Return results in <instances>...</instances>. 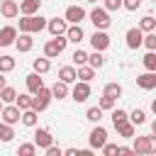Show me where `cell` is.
<instances>
[{"label": "cell", "mask_w": 156, "mask_h": 156, "mask_svg": "<svg viewBox=\"0 0 156 156\" xmlns=\"http://www.w3.org/2000/svg\"><path fill=\"white\" fill-rule=\"evenodd\" d=\"M46 17H41V15H22V20H20V32H29V34H37V32H41V29H46Z\"/></svg>", "instance_id": "1"}, {"label": "cell", "mask_w": 156, "mask_h": 156, "mask_svg": "<svg viewBox=\"0 0 156 156\" xmlns=\"http://www.w3.org/2000/svg\"><path fill=\"white\" fill-rule=\"evenodd\" d=\"M66 44H68L66 34H58V37L49 39V41L44 44V56H46V58H56V56H61V54L66 51Z\"/></svg>", "instance_id": "2"}, {"label": "cell", "mask_w": 156, "mask_h": 156, "mask_svg": "<svg viewBox=\"0 0 156 156\" xmlns=\"http://www.w3.org/2000/svg\"><path fill=\"white\" fill-rule=\"evenodd\" d=\"M54 100V95H51V88H46V85H41L37 93H34V98H32V110H37V112H44L46 107H49V102Z\"/></svg>", "instance_id": "3"}, {"label": "cell", "mask_w": 156, "mask_h": 156, "mask_svg": "<svg viewBox=\"0 0 156 156\" xmlns=\"http://www.w3.org/2000/svg\"><path fill=\"white\" fill-rule=\"evenodd\" d=\"M88 17H90V22L95 24V29H107V27L112 24V20H110V12H107L105 7H93Z\"/></svg>", "instance_id": "4"}, {"label": "cell", "mask_w": 156, "mask_h": 156, "mask_svg": "<svg viewBox=\"0 0 156 156\" xmlns=\"http://www.w3.org/2000/svg\"><path fill=\"white\" fill-rule=\"evenodd\" d=\"M88 141H90V149H102V146H105V141H107V129L98 122V127H93V129H90Z\"/></svg>", "instance_id": "5"}, {"label": "cell", "mask_w": 156, "mask_h": 156, "mask_svg": "<svg viewBox=\"0 0 156 156\" xmlns=\"http://www.w3.org/2000/svg\"><path fill=\"white\" fill-rule=\"evenodd\" d=\"M0 117H2V122H5V124H17V122H20V117H22V110H20L15 102H7V105H2Z\"/></svg>", "instance_id": "6"}, {"label": "cell", "mask_w": 156, "mask_h": 156, "mask_svg": "<svg viewBox=\"0 0 156 156\" xmlns=\"http://www.w3.org/2000/svg\"><path fill=\"white\" fill-rule=\"evenodd\" d=\"M63 17H66V22H68V24H80V22L88 17V12H85L80 5H68Z\"/></svg>", "instance_id": "7"}, {"label": "cell", "mask_w": 156, "mask_h": 156, "mask_svg": "<svg viewBox=\"0 0 156 156\" xmlns=\"http://www.w3.org/2000/svg\"><path fill=\"white\" fill-rule=\"evenodd\" d=\"M90 46H93L95 51H105V49L110 46V34H107L105 29H95L93 37H90Z\"/></svg>", "instance_id": "8"}, {"label": "cell", "mask_w": 156, "mask_h": 156, "mask_svg": "<svg viewBox=\"0 0 156 156\" xmlns=\"http://www.w3.org/2000/svg\"><path fill=\"white\" fill-rule=\"evenodd\" d=\"M71 98H73L76 102H85V100L90 98V83L76 80V85H73V90H71Z\"/></svg>", "instance_id": "9"}, {"label": "cell", "mask_w": 156, "mask_h": 156, "mask_svg": "<svg viewBox=\"0 0 156 156\" xmlns=\"http://www.w3.org/2000/svg\"><path fill=\"white\" fill-rule=\"evenodd\" d=\"M46 29H49L51 37H58V34H66L68 22H66V17H51V20L46 22Z\"/></svg>", "instance_id": "10"}, {"label": "cell", "mask_w": 156, "mask_h": 156, "mask_svg": "<svg viewBox=\"0 0 156 156\" xmlns=\"http://www.w3.org/2000/svg\"><path fill=\"white\" fill-rule=\"evenodd\" d=\"M124 39H127V49H139L141 46V41H144V32L139 29V27H132V29H127V34H124Z\"/></svg>", "instance_id": "11"}, {"label": "cell", "mask_w": 156, "mask_h": 156, "mask_svg": "<svg viewBox=\"0 0 156 156\" xmlns=\"http://www.w3.org/2000/svg\"><path fill=\"white\" fill-rule=\"evenodd\" d=\"M0 15L5 20H15L20 15V2H15V0H0Z\"/></svg>", "instance_id": "12"}, {"label": "cell", "mask_w": 156, "mask_h": 156, "mask_svg": "<svg viewBox=\"0 0 156 156\" xmlns=\"http://www.w3.org/2000/svg\"><path fill=\"white\" fill-rule=\"evenodd\" d=\"M15 46H17V51H22V54L32 51V46H34L32 34H29V32H20V34H17V39H15Z\"/></svg>", "instance_id": "13"}, {"label": "cell", "mask_w": 156, "mask_h": 156, "mask_svg": "<svg viewBox=\"0 0 156 156\" xmlns=\"http://www.w3.org/2000/svg\"><path fill=\"white\" fill-rule=\"evenodd\" d=\"M136 85H139L141 90H151V88H156V71L139 73V76H136Z\"/></svg>", "instance_id": "14"}, {"label": "cell", "mask_w": 156, "mask_h": 156, "mask_svg": "<svg viewBox=\"0 0 156 156\" xmlns=\"http://www.w3.org/2000/svg\"><path fill=\"white\" fill-rule=\"evenodd\" d=\"M17 27H12V24H7V27H2L0 29V46H12L15 44V39H17Z\"/></svg>", "instance_id": "15"}, {"label": "cell", "mask_w": 156, "mask_h": 156, "mask_svg": "<svg viewBox=\"0 0 156 156\" xmlns=\"http://www.w3.org/2000/svg\"><path fill=\"white\" fill-rule=\"evenodd\" d=\"M34 144H37V149H46V146H51V144H54L51 132H49V129H37V132H34Z\"/></svg>", "instance_id": "16"}, {"label": "cell", "mask_w": 156, "mask_h": 156, "mask_svg": "<svg viewBox=\"0 0 156 156\" xmlns=\"http://www.w3.org/2000/svg\"><path fill=\"white\" fill-rule=\"evenodd\" d=\"M66 39H68V41H73V44H80V41L85 39L83 27H80V24H68V29H66Z\"/></svg>", "instance_id": "17"}, {"label": "cell", "mask_w": 156, "mask_h": 156, "mask_svg": "<svg viewBox=\"0 0 156 156\" xmlns=\"http://www.w3.org/2000/svg\"><path fill=\"white\" fill-rule=\"evenodd\" d=\"M24 80H27V93H32V95H34V93L44 85V78H41V73H37V71H32Z\"/></svg>", "instance_id": "18"}, {"label": "cell", "mask_w": 156, "mask_h": 156, "mask_svg": "<svg viewBox=\"0 0 156 156\" xmlns=\"http://www.w3.org/2000/svg\"><path fill=\"white\" fill-rule=\"evenodd\" d=\"M76 78H78V80L90 83V80L95 78V68H93L90 63H83V66H78V68H76Z\"/></svg>", "instance_id": "19"}, {"label": "cell", "mask_w": 156, "mask_h": 156, "mask_svg": "<svg viewBox=\"0 0 156 156\" xmlns=\"http://www.w3.org/2000/svg\"><path fill=\"white\" fill-rule=\"evenodd\" d=\"M41 7V0H22L20 2V15H37Z\"/></svg>", "instance_id": "20"}, {"label": "cell", "mask_w": 156, "mask_h": 156, "mask_svg": "<svg viewBox=\"0 0 156 156\" xmlns=\"http://www.w3.org/2000/svg\"><path fill=\"white\" fill-rule=\"evenodd\" d=\"M58 80H63V83H76L78 78H76V66H61L58 68Z\"/></svg>", "instance_id": "21"}, {"label": "cell", "mask_w": 156, "mask_h": 156, "mask_svg": "<svg viewBox=\"0 0 156 156\" xmlns=\"http://www.w3.org/2000/svg\"><path fill=\"white\" fill-rule=\"evenodd\" d=\"M68 83H63V80H56L54 85H51V95H54V100H63V98H68Z\"/></svg>", "instance_id": "22"}, {"label": "cell", "mask_w": 156, "mask_h": 156, "mask_svg": "<svg viewBox=\"0 0 156 156\" xmlns=\"http://www.w3.org/2000/svg\"><path fill=\"white\" fill-rule=\"evenodd\" d=\"M20 122L24 124V127H37V122H39V112L37 110H22V117H20Z\"/></svg>", "instance_id": "23"}, {"label": "cell", "mask_w": 156, "mask_h": 156, "mask_svg": "<svg viewBox=\"0 0 156 156\" xmlns=\"http://www.w3.org/2000/svg\"><path fill=\"white\" fill-rule=\"evenodd\" d=\"M115 129H117V134H119V136H124V139H134V134H136V124H132L129 119H127V122H122V124H117Z\"/></svg>", "instance_id": "24"}, {"label": "cell", "mask_w": 156, "mask_h": 156, "mask_svg": "<svg viewBox=\"0 0 156 156\" xmlns=\"http://www.w3.org/2000/svg\"><path fill=\"white\" fill-rule=\"evenodd\" d=\"M132 151H134V154H151V151H149V136H134Z\"/></svg>", "instance_id": "25"}, {"label": "cell", "mask_w": 156, "mask_h": 156, "mask_svg": "<svg viewBox=\"0 0 156 156\" xmlns=\"http://www.w3.org/2000/svg\"><path fill=\"white\" fill-rule=\"evenodd\" d=\"M88 63L98 71V68H102L105 66V56H102V51H95L93 49V54H88Z\"/></svg>", "instance_id": "26"}, {"label": "cell", "mask_w": 156, "mask_h": 156, "mask_svg": "<svg viewBox=\"0 0 156 156\" xmlns=\"http://www.w3.org/2000/svg\"><path fill=\"white\" fill-rule=\"evenodd\" d=\"M32 66H34V71H37V73H41V76L51 71V61H49L46 56H41V58H34V63H32Z\"/></svg>", "instance_id": "27"}, {"label": "cell", "mask_w": 156, "mask_h": 156, "mask_svg": "<svg viewBox=\"0 0 156 156\" xmlns=\"http://www.w3.org/2000/svg\"><path fill=\"white\" fill-rule=\"evenodd\" d=\"M15 98H17V90L12 88V85H2L0 88V100L7 105V102H15Z\"/></svg>", "instance_id": "28"}, {"label": "cell", "mask_w": 156, "mask_h": 156, "mask_svg": "<svg viewBox=\"0 0 156 156\" xmlns=\"http://www.w3.org/2000/svg\"><path fill=\"white\" fill-rule=\"evenodd\" d=\"M110 117H112V124L117 127V124H122V122H127V119H129V112H127V110H122V107H112V115H110Z\"/></svg>", "instance_id": "29"}, {"label": "cell", "mask_w": 156, "mask_h": 156, "mask_svg": "<svg viewBox=\"0 0 156 156\" xmlns=\"http://www.w3.org/2000/svg\"><path fill=\"white\" fill-rule=\"evenodd\" d=\"M12 139H15V129H12V124L0 122V141L7 144V141H12Z\"/></svg>", "instance_id": "30"}, {"label": "cell", "mask_w": 156, "mask_h": 156, "mask_svg": "<svg viewBox=\"0 0 156 156\" xmlns=\"http://www.w3.org/2000/svg\"><path fill=\"white\" fill-rule=\"evenodd\" d=\"M139 29H141V32H154V29H156V17L144 15V17L139 20Z\"/></svg>", "instance_id": "31"}, {"label": "cell", "mask_w": 156, "mask_h": 156, "mask_svg": "<svg viewBox=\"0 0 156 156\" xmlns=\"http://www.w3.org/2000/svg\"><path fill=\"white\" fill-rule=\"evenodd\" d=\"M32 98H34L32 93H22V95L15 98V105H17L20 110H29V107H32Z\"/></svg>", "instance_id": "32"}, {"label": "cell", "mask_w": 156, "mask_h": 156, "mask_svg": "<svg viewBox=\"0 0 156 156\" xmlns=\"http://www.w3.org/2000/svg\"><path fill=\"white\" fill-rule=\"evenodd\" d=\"M129 122H132V124H136V127H141V124L146 122V112H144L141 107L132 110V112H129Z\"/></svg>", "instance_id": "33"}, {"label": "cell", "mask_w": 156, "mask_h": 156, "mask_svg": "<svg viewBox=\"0 0 156 156\" xmlns=\"http://www.w3.org/2000/svg\"><path fill=\"white\" fill-rule=\"evenodd\" d=\"M102 95H110V98H115V100H117V98L122 95V85H119V83H107V85H105V90H102Z\"/></svg>", "instance_id": "34"}, {"label": "cell", "mask_w": 156, "mask_h": 156, "mask_svg": "<svg viewBox=\"0 0 156 156\" xmlns=\"http://www.w3.org/2000/svg\"><path fill=\"white\" fill-rule=\"evenodd\" d=\"M0 71H2V73L15 71V58H12V56H7V54H2V56H0Z\"/></svg>", "instance_id": "35"}, {"label": "cell", "mask_w": 156, "mask_h": 156, "mask_svg": "<svg viewBox=\"0 0 156 156\" xmlns=\"http://www.w3.org/2000/svg\"><path fill=\"white\" fill-rule=\"evenodd\" d=\"M85 119H88V122H93V124H98V122L102 119V110H100V107H88Z\"/></svg>", "instance_id": "36"}, {"label": "cell", "mask_w": 156, "mask_h": 156, "mask_svg": "<svg viewBox=\"0 0 156 156\" xmlns=\"http://www.w3.org/2000/svg\"><path fill=\"white\" fill-rule=\"evenodd\" d=\"M71 61H73V66H83V63H88V54L83 49H76L73 56H71Z\"/></svg>", "instance_id": "37"}, {"label": "cell", "mask_w": 156, "mask_h": 156, "mask_svg": "<svg viewBox=\"0 0 156 156\" xmlns=\"http://www.w3.org/2000/svg\"><path fill=\"white\" fill-rule=\"evenodd\" d=\"M141 46H146L149 51H156V34H154V32H144V41H141Z\"/></svg>", "instance_id": "38"}, {"label": "cell", "mask_w": 156, "mask_h": 156, "mask_svg": "<svg viewBox=\"0 0 156 156\" xmlns=\"http://www.w3.org/2000/svg\"><path fill=\"white\" fill-rule=\"evenodd\" d=\"M141 63H144L146 71H156V51H149V54L141 58Z\"/></svg>", "instance_id": "39"}, {"label": "cell", "mask_w": 156, "mask_h": 156, "mask_svg": "<svg viewBox=\"0 0 156 156\" xmlns=\"http://www.w3.org/2000/svg\"><path fill=\"white\" fill-rule=\"evenodd\" d=\"M115 102H117L115 98H110V95H102V98H100V102H98V107L105 112V110H112V107H115Z\"/></svg>", "instance_id": "40"}, {"label": "cell", "mask_w": 156, "mask_h": 156, "mask_svg": "<svg viewBox=\"0 0 156 156\" xmlns=\"http://www.w3.org/2000/svg\"><path fill=\"white\" fill-rule=\"evenodd\" d=\"M17 154H20V156H34V154H37V144H20Z\"/></svg>", "instance_id": "41"}, {"label": "cell", "mask_w": 156, "mask_h": 156, "mask_svg": "<svg viewBox=\"0 0 156 156\" xmlns=\"http://www.w3.org/2000/svg\"><path fill=\"white\" fill-rule=\"evenodd\" d=\"M122 7H124V10H129V12H134V10H139V7H141V0H122Z\"/></svg>", "instance_id": "42"}, {"label": "cell", "mask_w": 156, "mask_h": 156, "mask_svg": "<svg viewBox=\"0 0 156 156\" xmlns=\"http://www.w3.org/2000/svg\"><path fill=\"white\" fill-rule=\"evenodd\" d=\"M117 149H119L117 144H110V141H105V146H102L100 151H102L105 156H115V154H117Z\"/></svg>", "instance_id": "43"}, {"label": "cell", "mask_w": 156, "mask_h": 156, "mask_svg": "<svg viewBox=\"0 0 156 156\" xmlns=\"http://www.w3.org/2000/svg\"><path fill=\"white\" fill-rule=\"evenodd\" d=\"M107 12H115V10H119L122 7V0H105V5H102Z\"/></svg>", "instance_id": "44"}, {"label": "cell", "mask_w": 156, "mask_h": 156, "mask_svg": "<svg viewBox=\"0 0 156 156\" xmlns=\"http://www.w3.org/2000/svg\"><path fill=\"white\" fill-rule=\"evenodd\" d=\"M44 151H46V156H63V149H61V146H54V144L46 146Z\"/></svg>", "instance_id": "45"}, {"label": "cell", "mask_w": 156, "mask_h": 156, "mask_svg": "<svg viewBox=\"0 0 156 156\" xmlns=\"http://www.w3.org/2000/svg\"><path fill=\"white\" fill-rule=\"evenodd\" d=\"M149 151H151V154H156V134H151V136H149Z\"/></svg>", "instance_id": "46"}, {"label": "cell", "mask_w": 156, "mask_h": 156, "mask_svg": "<svg viewBox=\"0 0 156 156\" xmlns=\"http://www.w3.org/2000/svg\"><path fill=\"white\" fill-rule=\"evenodd\" d=\"M63 154H66V156H80L78 149H63Z\"/></svg>", "instance_id": "47"}, {"label": "cell", "mask_w": 156, "mask_h": 156, "mask_svg": "<svg viewBox=\"0 0 156 156\" xmlns=\"http://www.w3.org/2000/svg\"><path fill=\"white\" fill-rule=\"evenodd\" d=\"M117 154H134V151H132V146H119Z\"/></svg>", "instance_id": "48"}, {"label": "cell", "mask_w": 156, "mask_h": 156, "mask_svg": "<svg viewBox=\"0 0 156 156\" xmlns=\"http://www.w3.org/2000/svg\"><path fill=\"white\" fill-rule=\"evenodd\" d=\"M151 112H154V115H156V98H154V100H151Z\"/></svg>", "instance_id": "49"}, {"label": "cell", "mask_w": 156, "mask_h": 156, "mask_svg": "<svg viewBox=\"0 0 156 156\" xmlns=\"http://www.w3.org/2000/svg\"><path fill=\"white\" fill-rule=\"evenodd\" d=\"M2 76H5V73H2V71H0V88H2V85H7V83H5V78H2Z\"/></svg>", "instance_id": "50"}, {"label": "cell", "mask_w": 156, "mask_h": 156, "mask_svg": "<svg viewBox=\"0 0 156 156\" xmlns=\"http://www.w3.org/2000/svg\"><path fill=\"white\" fill-rule=\"evenodd\" d=\"M151 134H156V119L151 122Z\"/></svg>", "instance_id": "51"}, {"label": "cell", "mask_w": 156, "mask_h": 156, "mask_svg": "<svg viewBox=\"0 0 156 156\" xmlns=\"http://www.w3.org/2000/svg\"><path fill=\"white\" fill-rule=\"evenodd\" d=\"M2 105H5V102H2V100H0V112H2Z\"/></svg>", "instance_id": "52"}, {"label": "cell", "mask_w": 156, "mask_h": 156, "mask_svg": "<svg viewBox=\"0 0 156 156\" xmlns=\"http://www.w3.org/2000/svg\"><path fill=\"white\" fill-rule=\"evenodd\" d=\"M85 2H98V0H85Z\"/></svg>", "instance_id": "53"}, {"label": "cell", "mask_w": 156, "mask_h": 156, "mask_svg": "<svg viewBox=\"0 0 156 156\" xmlns=\"http://www.w3.org/2000/svg\"><path fill=\"white\" fill-rule=\"evenodd\" d=\"M154 2H156V0H154Z\"/></svg>", "instance_id": "54"}]
</instances>
